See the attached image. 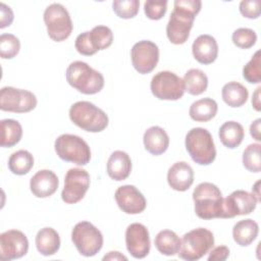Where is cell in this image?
Segmentation results:
<instances>
[{
	"label": "cell",
	"mask_w": 261,
	"mask_h": 261,
	"mask_svg": "<svg viewBox=\"0 0 261 261\" xmlns=\"http://www.w3.org/2000/svg\"><path fill=\"white\" fill-rule=\"evenodd\" d=\"M173 7L166 25V35L172 44L181 45L190 37L195 17L201 10L202 2L200 0H175Z\"/></svg>",
	"instance_id": "1"
},
{
	"label": "cell",
	"mask_w": 261,
	"mask_h": 261,
	"mask_svg": "<svg viewBox=\"0 0 261 261\" xmlns=\"http://www.w3.org/2000/svg\"><path fill=\"white\" fill-rule=\"evenodd\" d=\"M223 199L217 186L208 181L201 182L193 192L195 213L205 220L223 218Z\"/></svg>",
	"instance_id": "2"
},
{
	"label": "cell",
	"mask_w": 261,
	"mask_h": 261,
	"mask_svg": "<svg viewBox=\"0 0 261 261\" xmlns=\"http://www.w3.org/2000/svg\"><path fill=\"white\" fill-rule=\"evenodd\" d=\"M67 83L85 95L99 93L104 87V76L102 73L84 61H73L66 69Z\"/></svg>",
	"instance_id": "3"
},
{
	"label": "cell",
	"mask_w": 261,
	"mask_h": 261,
	"mask_svg": "<svg viewBox=\"0 0 261 261\" xmlns=\"http://www.w3.org/2000/svg\"><path fill=\"white\" fill-rule=\"evenodd\" d=\"M69 118L73 124L90 133L104 130L109 122L107 114L89 101H77L69 108Z\"/></svg>",
	"instance_id": "4"
},
{
	"label": "cell",
	"mask_w": 261,
	"mask_h": 261,
	"mask_svg": "<svg viewBox=\"0 0 261 261\" xmlns=\"http://www.w3.org/2000/svg\"><path fill=\"white\" fill-rule=\"evenodd\" d=\"M186 149L194 162L209 165L216 158V149L209 130L203 127H193L186 136Z\"/></svg>",
	"instance_id": "5"
},
{
	"label": "cell",
	"mask_w": 261,
	"mask_h": 261,
	"mask_svg": "<svg viewBox=\"0 0 261 261\" xmlns=\"http://www.w3.org/2000/svg\"><path fill=\"white\" fill-rule=\"evenodd\" d=\"M213 246L214 236L212 231L204 227H198L182 236L180 250L177 254L180 259L196 261L206 255Z\"/></svg>",
	"instance_id": "6"
},
{
	"label": "cell",
	"mask_w": 261,
	"mask_h": 261,
	"mask_svg": "<svg viewBox=\"0 0 261 261\" xmlns=\"http://www.w3.org/2000/svg\"><path fill=\"white\" fill-rule=\"evenodd\" d=\"M57 156L76 165H87L91 160V150L88 143L79 136L63 134L54 143Z\"/></svg>",
	"instance_id": "7"
},
{
	"label": "cell",
	"mask_w": 261,
	"mask_h": 261,
	"mask_svg": "<svg viewBox=\"0 0 261 261\" xmlns=\"http://www.w3.org/2000/svg\"><path fill=\"white\" fill-rule=\"evenodd\" d=\"M43 16L48 36L53 41L62 42L71 35L73 24L67 9L62 4H50L45 9Z\"/></svg>",
	"instance_id": "8"
},
{
	"label": "cell",
	"mask_w": 261,
	"mask_h": 261,
	"mask_svg": "<svg viewBox=\"0 0 261 261\" xmlns=\"http://www.w3.org/2000/svg\"><path fill=\"white\" fill-rule=\"evenodd\" d=\"M71 241L79 253L85 257L95 256L103 247L101 231L89 221H81L73 226Z\"/></svg>",
	"instance_id": "9"
},
{
	"label": "cell",
	"mask_w": 261,
	"mask_h": 261,
	"mask_svg": "<svg viewBox=\"0 0 261 261\" xmlns=\"http://www.w3.org/2000/svg\"><path fill=\"white\" fill-rule=\"evenodd\" d=\"M150 88L152 94L159 100L175 101L186 92L182 79L168 70L157 72L151 80Z\"/></svg>",
	"instance_id": "10"
},
{
	"label": "cell",
	"mask_w": 261,
	"mask_h": 261,
	"mask_svg": "<svg viewBox=\"0 0 261 261\" xmlns=\"http://www.w3.org/2000/svg\"><path fill=\"white\" fill-rule=\"evenodd\" d=\"M37 97L28 90L3 87L0 91V109L2 111L25 113L37 106Z\"/></svg>",
	"instance_id": "11"
},
{
	"label": "cell",
	"mask_w": 261,
	"mask_h": 261,
	"mask_svg": "<svg viewBox=\"0 0 261 261\" xmlns=\"http://www.w3.org/2000/svg\"><path fill=\"white\" fill-rule=\"evenodd\" d=\"M90 187V175L87 170L79 167L68 169L64 177V188L61 193L62 201L66 204L80 202Z\"/></svg>",
	"instance_id": "12"
},
{
	"label": "cell",
	"mask_w": 261,
	"mask_h": 261,
	"mask_svg": "<svg viewBox=\"0 0 261 261\" xmlns=\"http://www.w3.org/2000/svg\"><path fill=\"white\" fill-rule=\"evenodd\" d=\"M130 58L134 68L139 73H149L156 67L158 63L159 48L152 41H139L130 50Z\"/></svg>",
	"instance_id": "13"
},
{
	"label": "cell",
	"mask_w": 261,
	"mask_h": 261,
	"mask_svg": "<svg viewBox=\"0 0 261 261\" xmlns=\"http://www.w3.org/2000/svg\"><path fill=\"white\" fill-rule=\"evenodd\" d=\"M29 250L27 236L17 229H10L0 234V260L10 261L24 256Z\"/></svg>",
	"instance_id": "14"
},
{
	"label": "cell",
	"mask_w": 261,
	"mask_h": 261,
	"mask_svg": "<svg viewBox=\"0 0 261 261\" xmlns=\"http://www.w3.org/2000/svg\"><path fill=\"white\" fill-rule=\"evenodd\" d=\"M257 198L244 190H237L223 199V218L247 215L256 209Z\"/></svg>",
	"instance_id": "15"
},
{
	"label": "cell",
	"mask_w": 261,
	"mask_h": 261,
	"mask_svg": "<svg viewBox=\"0 0 261 261\" xmlns=\"http://www.w3.org/2000/svg\"><path fill=\"white\" fill-rule=\"evenodd\" d=\"M125 245L128 253L134 258H145L151 248L148 228L139 222L129 224L125 230Z\"/></svg>",
	"instance_id": "16"
},
{
	"label": "cell",
	"mask_w": 261,
	"mask_h": 261,
	"mask_svg": "<svg viewBox=\"0 0 261 261\" xmlns=\"http://www.w3.org/2000/svg\"><path fill=\"white\" fill-rule=\"evenodd\" d=\"M114 198L119 209L126 214L142 213L147 206L144 195L133 185L119 187L115 191Z\"/></svg>",
	"instance_id": "17"
},
{
	"label": "cell",
	"mask_w": 261,
	"mask_h": 261,
	"mask_svg": "<svg viewBox=\"0 0 261 261\" xmlns=\"http://www.w3.org/2000/svg\"><path fill=\"white\" fill-rule=\"evenodd\" d=\"M59 179L57 175L49 169L37 171L31 178L30 189L37 198H48L58 189Z\"/></svg>",
	"instance_id": "18"
},
{
	"label": "cell",
	"mask_w": 261,
	"mask_h": 261,
	"mask_svg": "<svg viewBox=\"0 0 261 261\" xmlns=\"http://www.w3.org/2000/svg\"><path fill=\"white\" fill-rule=\"evenodd\" d=\"M167 181L172 190L185 192L189 190L194 182V170L191 165L185 161L175 162L168 169Z\"/></svg>",
	"instance_id": "19"
},
{
	"label": "cell",
	"mask_w": 261,
	"mask_h": 261,
	"mask_svg": "<svg viewBox=\"0 0 261 261\" xmlns=\"http://www.w3.org/2000/svg\"><path fill=\"white\" fill-rule=\"evenodd\" d=\"M194 58L202 64L213 63L218 56V45L216 40L210 35H200L192 45Z\"/></svg>",
	"instance_id": "20"
},
{
	"label": "cell",
	"mask_w": 261,
	"mask_h": 261,
	"mask_svg": "<svg viewBox=\"0 0 261 261\" xmlns=\"http://www.w3.org/2000/svg\"><path fill=\"white\" fill-rule=\"evenodd\" d=\"M132 171V160L124 151H114L107 161V174L110 178L120 181L126 179Z\"/></svg>",
	"instance_id": "21"
},
{
	"label": "cell",
	"mask_w": 261,
	"mask_h": 261,
	"mask_svg": "<svg viewBox=\"0 0 261 261\" xmlns=\"http://www.w3.org/2000/svg\"><path fill=\"white\" fill-rule=\"evenodd\" d=\"M145 149L152 155L158 156L163 154L169 146V137L160 126L154 125L146 129L143 137Z\"/></svg>",
	"instance_id": "22"
},
{
	"label": "cell",
	"mask_w": 261,
	"mask_h": 261,
	"mask_svg": "<svg viewBox=\"0 0 261 261\" xmlns=\"http://www.w3.org/2000/svg\"><path fill=\"white\" fill-rule=\"evenodd\" d=\"M259 232L258 223L250 218L238 221L232 227L233 241L241 247L251 245Z\"/></svg>",
	"instance_id": "23"
},
{
	"label": "cell",
	"mask_w": 261,
	"mask_h": 261,
	"mask_svg": "<svg viewBox=\"0 0 261 261\" xmlns=\"http://www.w3.org/2000/svg\"><path fill=\"white\" fill-rule=\"evenodd\" d=\"M35 242L38 252L44 256L54 255L60 248V237L52 227L41 228L37 232Z\"/></svg>",
	"instance_id": "24"
},
{
	"label": "cell",
	"mask_w": 261,
	"mask_h": 261,
	"mask_svg": "<svg viewBox=\"0 0 261 261\" xmlns=\"http://www.w3.org/2000/svg\"><path fill=\"white\" fill-rule=\"evenodd\" d=\"M220 142L228 149H234L241 145L245 137V130L241 123L229 120L224 122L218 132Z\"/></svg>",
	"instance_id": "25"
},
{
	"label": "cell",
	"mask_w": 261,
	"mask_h": 261,
	"mask_svg": "<svg viewBox=\"0 0 261 261\" xmlns=\"http://www.w3.org/2000/svg\"><path fill=\"white\" fill-rule=\"evenodd\" d=\"M154 244L160 254L165 256H174L180 250L181 240L173 230L163 229L156 234Z\"/></svg>",
	"instance_id": "26"
},
{
	"label": "cell",
	"mask_w": 261,
	"mask_h": 261,
	"mask_svg": "<svg viewBox=\"0 0 261 261\" xmlns=\"http://www.w3.org/2000/svg\"><path fill=\"white\" fill-rule=\"evenodd\" d=\"M217 110L218 106L215 100L212 98H203L192 103L189 115L195 121L207 122L214 118Z\"/></svg>",
	"instance_id": "27"
},
{
	"label": "cell",
	"mask_w": 261,
	"mask_h": 261,
	"mask_svg": "<svg viewBox=\"0 0 261 261\" xmlns=\"http://www.w3.org/2000/svg\"><path fill=\"white\" fill-rule=\"evenodd\" d=\"M221 97L225 104L237 108L243 106L249 97V92L245 86L238 82H229L222 87Z\"/></svg>",
	"instance_id": "28"
},
{
	"label": "cell",
	"mask_w": 261,
	"mask_h": 261,
	"mask_svg": "<svg viewBox=\"0 0 261 261\" xmlns=\"http://www.w3.org/2000/svg\"><path fill=\"white\" fill-rule=\"evenodd\" d=\"M185 90L194 96L201 95L207 90L208 87V77L206 73L198 68L189 69L184 75Z\"/></svg>",
	"instance_id": "29"
},
{
	"label": "cell",
	"mask_w": 261,
	"mask_h": 261,
	"mask_svg": "<svg viewBox=\"0 0 261 261\" xmlns=\"http://www.w3.org/2000/svg\"><path fill=\"white\" fill-rule=\"evenodd\" d=\"M1 141L0 145L3 148L15 146L22 137L21 124L14 119H2L1 121Z\"/></svg>",
	"instance_id": "30"
},
{
	"label": "cell",
	"mask_w": 261,
	"mask_h": 261,
	"mask_svg": "<svg viewBox=\"0 0 261 261\" xmlns=\"http://www.w3.org/2000/svg\"><path fill=\"white\" fill-rule=\"evenodd\" d=\"M34 166V157L27 150H18L12 153L8 159L9 170L16 175H24Z\"/></svg>",
	"instance_id": "31"
},
{
	"label": "cell",
	"mask_w": 261,
	"mask_h": 261,
	"mask_svg": "<svg viewBox=\"0 0 261 261\" xmlns=\"http://www.w3.org/2000/svg\"><path fill=\"white\" fill-rule=\"evenodd\" d=\"M90 40L98 52L107 49L113 42V33L106 25H96L90 31Z\"/></svg>",
	"instance_id": "32"
},
{
	"label": "cell",
	"mask_w": 261,
	"mask_h": 261,
	"mask_svg": "<svg viewBox=\"0 0 261 261\" xmlns=\"http://www.w3.org/2000/svg\"><path fill=\"white\" fill-rule=\"evenodd\" d=\"M260 147L258 143L250 144L243 152V165L244 167L251 172H260L261 171V159H260Z\"/></svg>",
	"instance_id": "33"
},
{
	"label": "cell",
	"mask_w": 261,
	"mask_h": 261,
	"mask_svg": "<svg viewBox=\"0 0 261 261\" xmlns=\"http://www.w3.org/2000/svg\"><path fill=\"white\" fill-rule=\"evenodd\" d=\"M243 76L250 84L261 82V52L257 50L251 60L243 67Z\"/></svg>",
	"instance_id": "34"
},
{
	"label": "cell",
	"mask_w": 261,
	"mask_h": 261,
	"mask_svg": "<svg viewBox=\"0 0 261 261\" xmlns=\"http://www.w3.org/2000/svg\"><path fill=\"white\" fill-rule=\"evenodd\" d=\"M20 49L18 38L12 34H2L0 36V55L3 59L15 57Z\"/></svg>",
	"instance_id": "35"
},
{
	"label": "cell",
	"mask_w": 261,
	"mask_h": 261,
	"mask_svg": "<svg viewBox=\"0 0 261 261\" xmlns=\"http://www.w3.org/2000/svg\"><path fill=\"white\" fill-rule=\"evenodd\" d=\"M140 1L139 0H114L112 2V8L114 13L123 19H129L135 17L139 12Z\"/></svg>",
	"instance_id": "36"
},
{
	"label": "cell",
	"mask_w": 261,
	"mask_h": 261,
	"mask_svg": "<svg viewBox=\"0 0 261 261\" xmlns=\"http://www.w3.org/2000/svg\"><path fill=\"white\" fill-rule=\"evenodd\" d=\"M232 43L241 49H249L257 42V34L248 28L237 29L231 36Z\"/></svg>",
	"instance_id": "37"
},
{
	"label": "cell",
	"mask_w": 261,
	"mask_h": 261,
	"mask_svg": "<svg viewBox=\"0 0 261 261\" xmlns=\"http://www.w3.org/2000/svg\"><path fill=\"white\" fill-rule=\"evenodd\" d=\"M167 10V1H154V0H147L144 3V11L146 16L152 20L161 19Z\"/></svg>",
	"instance_id": "38"
},
{
	"label": "cell",
	"mask_w": 261,
	"mask_h": 261,
	"mask_svg": "<svg viewBox=\"0 0 261 261\" xmlns=\"http://www.w3.org/2000/svg\"><path fill=\"white\" fill-rule=\"evenodd\" d=\"M74 47L80 54L85 56H91L97 53L90 40V32H84L80 34L75 39Z\"/></svg>",
	"instance_id": "39"
},
{
	"label": "cell",
	"mask_w": 261,
	"mask_h": 261,
	"mask_svg": "<svg viewBox=\"0 0 261 261\" xmlns=\"http://www.w3.org/2000/svg\"><path fill=\"white\" fill-rule=\"evenodd\" d=\"M240 12L244 17L256 19L260 16V1L259 0H243L239 6Z\"/></svg>",
	"instance_id": "40"
},
{
	"label": "cell",
	"mask_w": 261,
	"mask_h": 261,
	"mask_svg": "<svg viewBox=\"0 0 261 261\" xmlns=\"http://www.w3.org/2000/svg\"><path fill=\"white\" fill-rule=\"evenodd\" d=\"M229 256V249L226 246L213 248L208 256V261H224Z\"/></svg>",
	"instance_id": "41"
},
{
	"label": "cell",
	"mask_w": 261,
	"mask_h": 261,
	"mask_svg": "<svg viewBox=\"0 0 261 261\" xmlns=\"http://www.w3.org/2000/svg\"><path fill=\"white\" fill-rule=\"evenodd\" d=\"M0 29L9 27L13 21V12L9 6L4 3H0Z\"/></svg>",
	"instance_id": "42"
},
{
	"label": "cell",
	"mask_w": 261,
	"mask_h": 261,
	"mask_svg": "<svg viewBox=\"0 0 261 261\" xmlns=\"http://www.w3.org/2000/svg\"><path fill=\"white\" fill-rule=\"evenodd\" d=\"M260 123H261V119L257 118L256 120H254L252 122V124L250 125V134L253 137V139H255L257 142L261 141V135H260Z\"/></svg>",
	"instance_id": "43"
},
{
	"label": "cell",
	"mask_w": 261,
	"mask_h": 261,
	"mask_svg": "<svg viewBox=\"0 0 261 261\" xmlns=\"http://www.w3.org/2000/svg\"><path fill=\"white\" fill-rule=\"evenodd\" d=\"M260 90L261 88L258 87L255 92L253 93V97H252V105L254 107V109L256 111H260L261 109V103H260Z\"/></svg>",
	"instance_id": "44"
},
{
	"label": "cell",
	"mask_w": 261,
	"mask_h": 261,
	"mask_svg": "<svg viewBox=\"0 0 261 261\" xmlns=\"http://www.w3.org/2000/svg\"><path fill=\"white\" fill-rule=\"evenodd\" d=\"M103 260H127V257L122 255L120 252L111 251L103 257Z\"/></svg>",
	"instance_id": "45"
},
{
	"label": "cell",
	"mask_w": 261,
	"mask_h": 261,
	"mask_svg": "<svg viewBox=\"0 0 261 261\" xmlns=\"http://www.w3.org/2000/svg\"><path fill=\"white\" fill-rule=\"evenodd\" d=\"M259 185H260V180L256 181V184L254 185V187L252 188V190H255L256 192L253 193V195L257 198V200L260 202V192H259Z\"/></svg>",
	"instance_id": "46"
}]
</instances>
